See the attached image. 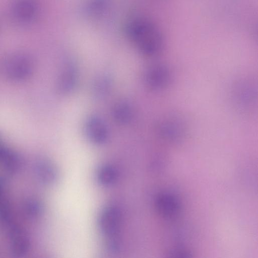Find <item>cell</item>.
I'll use <instances>...</instances> for the list:
<instances>
[{
    "mask_svg": "<svg viewBox=\"0 0 258 258\" xmlns=\"http://www.w3.org/2000/svg\"><path fill=\"white\" fill-rule=\"evenodd\" d=\"M125 32L130 40L145 55H156L164 47V39L161 31L147 19H131L126 25Z\"/></svg>",
    "mask_w": 258,
    "mask_h": 258,
    "instance_id": "cell-1",
    "label": "cell"
},
{
    "mask_svg": "<svg viewBox=\"0 0 258 258\" xmlns=\"http://www.w3.org/2000/svg\"><path fill=\"white\" fill-rule=\"evenodd\" d=\"M158 135L171 143H180L188 133L187 124L182 117L176 114L166 115L157 125Z\"/></svg>",
    "mask_w": 258,
    "mask_h": 258,
    "instance_id": "cell-2",
    "label": "cell"
},
{
    "mask_svg": "<svg viewBox=\"0 0 258 258\" xmlns=\"http://www.w3.org/2000/svg\"><path fill=\"white\" fill-rule=\"evenodd\" d=\"M98 222L101 232L107 239V246L118 245L117 238L121 226L119 210L113 206L105 207L99 215Z\"/></svg>",
    "mask_w": 258,
    "mask_h": 258,
    "instance_id": "cell-3",
    "label": "cell"
},
{
    "mask_svg": "<svg viewBox=\"0 0 258 258\" xmlns=\"http://www.w3.org/2000/svg\"><path fill=\"white\" fill-rule=\"evenodd\" d=\"M172 73L170 69L164 63L153 64L147 68L144 73L146 86L153 91L164 90L172 83Z\"/></svg>",
    "mask_w": 258,
    "mask_h": 258,
    "instance_id": "cell-4",
    "label": "cell"
},
{
    "mask_svg": "<svg viewBox=\"0 0 258 258\" xmlns=\"http://www.w3.org/2000/svg\"><path fill=\"white\" fill-rule=\"evenodd\" d=\"M4 70L7 77L14 81H22L32 75L33 65L28 57L17 54L9 57L4 63Z\"/></svg>",
    "mask_w": 258,
    "mask_h": 258,
    "instance_id": "cell-5",
    "label": "cell"
},
{
    "mask_svg": "<svg viewBox=\"0 0 258 258\" xmlns=\"http://www.w3.org/2000/svg\"><path fill=\"white\" fill-rule=\"evenodd\" d=\"M232 100L236 107L241 111L249 110L253 106L256 99V89L248 80L237 82L232 90Z\"/></svg>",
    "mask_w": 258,
    "mask_h": 258,
    "instance_id": "cell-6",
    "label": "cell"
},
{
    "mask_svg": "<svg viewBox=\"0 0 258 258\" xmlns=\"http://www.w3.org/2000/svg\"><path fill=\"white\" fill-rule=\"evenodd\" d=\"M78 80V70L76 62L68 59L62 66L57 83V90L60 94L68 95L75 89Z\"/></svg>",
    "mask_w": 258,
    "mask_h": 258,
    "instance_id": "cell-7",
    "label": "cell"
},
{
    "mask_svg": "<svg viewBox=\"0 0 258 258\" xmlns=\"http://www.w3.org/2000/svg\"><path fill=\"white\" fill-rule=\"evenodd\" d=\"M84 131L87 138L95 145L104 144L108 138V130L105 122L97 115H91L86 119Z\"/></svg>",
    "mask_w": 258,
    "mask_h": 258,
    "instance_id": "cell-8",
    "label": "cell"
},
{
    "mask_svg": "<svg viewBox=\"0 0 258 258\" xmlns=\"http://www.w3.org/2000/svg\"><path fill=\"white\" fill-rule=\"evenodd\" d=\"M155 207L159 214L167 220L176 218L181 210L178 198L170 192H162L155 200Z\"/></svg>",
    "mask_w": 258,
    "mask_h": 258,
    "instance_id": "cell-9",
    "label": "cell"
},
{
    "mask_svg": "<svg viewBox=\"0 0 258 258\" xmlns=\"http://www.w3.org/2000/svg\"><path fill=\"white\" fill-rule=\"evenodd\" d=\"M11 246L13 252L21 255L27 252L30 246L29 241L24 231L15 224L9 228Z\"/></svg>",
    "mask_w": 258,
    "mask_h": 258,
    "instance_id": "cell-10",
    "label": "cell"
},
{
    "mask_svg": "<svg viewBox=\"0 0 258 258\" xmlns=\"http://www.w3.org/2000/svg\"><path fill=\"white\" fill-rule=\"evenodd\" d=\"M112 86V81L109 75L102 73L94 79L91 87V94L93 99L101 100L109 94Z\"/></svg>",
    "mask_w": 258,
    "mask_h": 258,
    "instance_id": "cell-11",
    "label": "cell"
},
{
    "mask_svg": "<svg viewBox=\"0 0 258 258\" xmlns=\"http://www.w3.org/2000/svg\"><path fill=\"white\" fill-rule=\"evenodd\" d=\"M36 170L38 177L45 184H51L56 180V169L53 164L46 159L42 158L37 161Z\"/></svg>",
    "mask_w": 258,
    "mask_h": 258,
    "instance_id": "cell-12",
    "label": "cell"
},
{
    "mask_svg": "<svg viewBox=\"0 0 258 258\" xmlns=\"http://www.w3.org/2000/svg\"><path fill=\"white\" fill-rule=\"evenodd\" d=\"M112 112L114 120L121 125L127 124L133 118L132 106L125 100H120L116 102L113 107Z\"/></svg>",
    "mask_w": 258,
    "mask_h": 258,
    "instance_id": "cell-13",
    "label": "cell"
},
{
    "mask_svg": "<svg viewBox=\"0 0 258 258\" xmlns=\"http://www.w3.org/2000/svg\"><path fill=\"white\" fill-rule=\"evenodd\" d=\"M96 177L100 184L109 186L116 181L117 173L112 166L105 165L99 168L97 171Z\"/></svg>",
    "mask_w": 258,
    "mask_h": 258,
    "instance_id": "cell-14",
    "label": "cell"
},
{
    "mask_svg": "<svg viewBox=\"0 0 258 258\" xmlns=\"http://www.w3.org/2000/svg\"><path fill=\"white\" fill-rule=\"evenodd\" d=\"M15 12L21 19L28 20L36 12V5L33 0H19L15 5Z\"/></svg>",
    "mask_w": 258,
    "mask_h": 258,
    "instance_id": "cell-15",
    "label": "cell"
},
{
    "mask_svg": "<svg viewBox=\"0 0 258 258\" xmlns=\"http://www.w3.org/2000/svg\"><path fill=\"white\" fill-rule=\"evenodd\" d=\"M109 7V0H88L86 8L91 16L98 17L105 13Z\"/></svg>",
    "mask_w": 258,
    "mask_h": 258,
    "instance_id": "cell-16",
    "label": "cell"
},
{
    "mask_svg": "<svg viewBox=\"0 0 258 258\" xmlns=\"http://www.w3.org/2000/svg\"><path fill=\"white\" fill-rule=\"evenodd\" d=\"M18 156L6 147L0 140V163L5 169L12 168L17 162Z\"/></svg>",
    "mask_w": 258,
    "mask_h": 258,
    "instance_id": "cell-17",
    "label": "cell"
},
{
    "mask_svg": "<svg viewBox=\"0 0 258 258\" xmlns=\"http://www.w3.org/2000/svg\"><path fill=\"white\" fill-rule=\"evenodd\" d=\"M25 211L29 216L36 217L41 214L42 206L36 201L30 200L25 205Z\"/></svg>",
    "mask_w": 258,
    "mask_h": 258,
    "instance_id": "cell-18",
    "label": "cell"
},
{
    "mask_svg": "<svg viewBox=\"0 0 258 258\" xmlns=\"http://www.w3.org/2000/svg\"><path fill=\"white\" fill-rule=\"evenodd\" d=\"M3 182L0 179V209L7 203L3 197Z\"/></svg>",
    "mask_w": 258,
    "mask_h": 258,
    "instance_id": "cell-19",
    "label": "cell"
}]
</instances>
